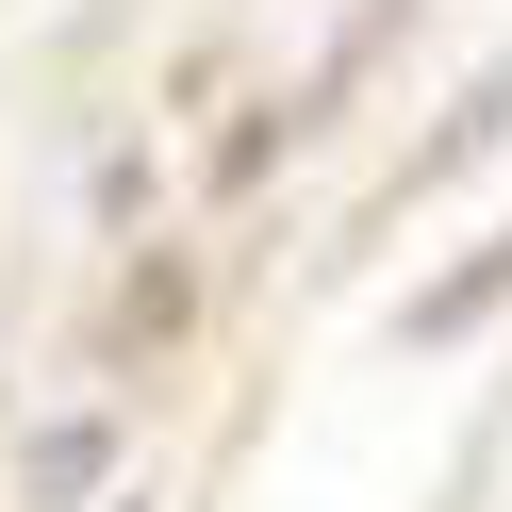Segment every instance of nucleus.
I'll return each mask as SVG.
<instances>
[{"mask_svg": "<svg viewBox=\"0 0 512 512\" xmlns=\"http://www.w3.org/2000/svg\"><path fill=\"white\" fill-rule=\"evenodd\" d=\"M496 314H512V232H479L463 265H430V281L397 298V347H479Z\"/></svg>", "mask_w": 512, "mask_h": 512, "instance_id": "obj_1", "label": "nucleus"}, {"mask_svg": "<svg viewBox=\"0 0 512 512\" xmlns=\"http://www.w3.org/2000/svg\"><path fill=\"white\" fill-rule=\"evenodd\" d=\"M116 446H133L116 413H50V430L17 446V512H83V496L116 479Z\"/></svg>", "mask_w": 512, "mask_h": 512, "instance_id": "obj_2", "label": "nucleus"}, {"mask_svg": "<svg viewBox=\"0 0 512 512\" xmlns=\"http://www.w3.org/2000/svg\"><path fill=\"white\" fill-rule=\"evenodd\" d=\"M496 133H512V50H496V67H479L463 100L430 116V149H413V199H430V182H479V166H496Z\"/></svg>", "mask_w": 512, "mask_h": 512, "instance_id": "obj_3", "label": "nucleus"}]
</instances>
